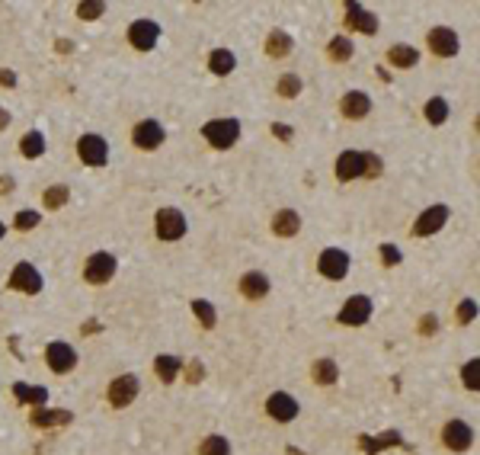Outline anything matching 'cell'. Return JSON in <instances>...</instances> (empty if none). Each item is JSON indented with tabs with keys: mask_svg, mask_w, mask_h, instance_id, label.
Returning a JSON list of instances; mask_svg holds the SVG:
<instances>
[{
	"mask_svg": "<svg viewBox=\"0 0 480 455\" xmlns=\"http://www.w3.org/2000/svg\"><path fill=\"white\" fill-rule=\"evenodd\" d=\"M202 138L212 144L215 151H228L237 144L240 138V122L231 116H224V119H212V122L202 125Z\"/></svg>",
	"mask_w": 480,
	"mask_h": 455,
	"instance_id": "obj_1",
	"label": "cell"
},
{
	"mask_svg": "<svg viewBox=\"0 0 480 455\" xmlns=\"http://www.w3.org/2000/svg\"><path fill=\"white\" fill-rule=\"evenodd\" d=\"M119 273V260L109 250H96L90 254V260L83 263V282L87 286H109Z\"/></svg>",
	"mask_w": 480,
	"mask_h": 455,
	"instance_id": "obj_2",
	"label": "cell"
},
{
	"mask_svg": "<svg viewBox=\"0 0 480 455\" xmlns=\"http://www.w3.org/2000/svg\"><path fill=\"white\" fill-rule=\"evenodd\" d=\"M186 231H189V222H186V215H182L180 208L166 206V208H157V212H154V234H157L160 240L173 244V240L186 238Z\"/></svg>",
	"mask_w": 480,
	"mask_h": 455,
	"instance_id": "obj_3",
	"label": "cell"
},
{
	"mask_svg": "<svg viewBox=\"0 0 480 455\" xmlns=\"http://www.w3.org/2000/svg\"><path fill=\"white\" fill-rule=\"evenodd\" d=\"M138 395H141V379L135 372L116 375L106 388V401H109V407H116V411H125L128 404H135Z\"/></svg>",
	"mask_w": 480,
	"mask_h": 455,
	"instance_id": "obj_4",
	"label": "cell"
},
{
	"mask_svg": "<svg viewBox=\"0 0 480 455\" xmlns=\"http://www.w3.org/2000/svg\"><path fill=\"white\" fill-rule=\"evenodd\" d=\"M42 286H45V279H42L39 266L29 263V260H19V263L13 266V273L7 276V289H10V292H23V295H39Z\"/></svg>",
	"mask_w": 480,
	"mask_h": 455,
	"instance_id": "obj_5",
	"label": "cell"
},
{
	"mask_svg": "<svg viewBox=\"0 0 480 455\" xmlns=\"http://www.w3.org/2000/svg\"><path fill=\"white\" fill-rule=\"evenodd\" d=\"M372 311H375V301L362 292L346 298V305L340 308V315H336V324L343 327H365V324L372 321Z\"/></svg>",
	"mask_w": 480,
	"mask_h": 455,
	"instance_id": "obj_6",
	"label": "cell"
},
{
	"mask_svg": "<svg viewBox=\"0 0 480 455\" xmlns=\"http://www.w3.org/2000/svg\"><path fill=\"white\" fill-rule=\"evenodd\" d=\"M448 218H452V208L448 206L422 208L420 215H416V222L410 224V238H432V234H439L448 224Z\"/></svg>",
	"mask_w": 480,
	"mask_h": 455,
	"instance_id": "obj_7",
	"label": "cell"
},
{
	"mask_svg": "<svg viewBox=\"0 0 480 455\" xmlns=\"http://www.w3.org/2000/svg\"><path fill=\"white\" fill-rule=\"evenodd\" d=\"M349 266H352V257L340 247H327V250H320V257H317V273H320L323 279H330V282L346 279Z\"/></svg>",
	"mask_w": 480,
	"mask_h": 455,
	"instance_id": "obj_8",
	"label": "cell"
},
{
	"mask_svg": "<svg viewBox=\"0 0 480 455\" xmlns=\"http://www.w3.org/2000/svg\"><path fill=\"white\" fill-rule=\"evenodd\" d=\"M77 363H80L77 349L71 347V343H65V340H51L49 347H45V365H49V369H51L55 375L74 372Z\"/></svg>",
	"mask_w": 480,
	"mask_h": 455,
	"instance_id": "obj_9",
	"label": "cell"
},
{
	"mask_svg": "<svg viewBox=\"0 0 480 455\" xmlns=\"http://www.w3.org/2000/svg\"><path fill=\"white\" fill-rule=\"evenodd\" d=\"M77 158L87 167H106L109 164V141L96 132H87L77 138Z\"/></svg>",
	"mask_w": 480,
	"mask_h": 455,
	"instance_id": "obj_10",
	"label": "cell"
},
{
	"mask_svg": "<svg viewBox=\"0 0 480 455\" xmlns=\"http://www.w3.org/2000/svg\"><path fill=\"white\" fill-rule=\"evenodd\" d=\"M125 39H128V45H132L135 51H151L160 42V26L154 23V19L141 17V19H135V23H128Z\"/></svg>",
	"mask_w": 480,
	"mask_h": 455,
	"instance_id": "obj_11",
	"label": "cell"
},
{
	"mask_svg": "<svg viewBox=\"0 0 480 455\" xmlns=\"http://www.w3.org/2000/svg\"><path fill=\"white\" fill-rule=\"evenodd\" d=\"M426 45L436 58H455L458 51H461V39L452 26H432L429 33H426Z\"/></svg>",
	"mask_w": 480,
	"mask_h": 455,
	"instance_id": "obj_12",
	"label": "cell"
},
{
	"mask_svg": "<svg viewBox=\"0 0 480 455\" xmlns=\"http://www.w3.org/2000/svg\"><path fill=\"white\" fill-rule=\"evenodd\" d=\"M301 414V404H298V397L289 395V391H273V395L266 397V417L275 423H291V420H298Z\"/></svg>",
	"mask_w": 480,
	"mask_h": 455,
	"instance_id": "obj_13",
	"label": "cell"
},
{
	"mask_svg": "<svg viewBox=\"0 0 480 455\" xmlns=\"http://www.w3.org/2000/svg\"><path fill=\"white\" fill-rule=\"evenodd\" d=\"M442 446L448 449V452H468V449L474 446V427L468 420H448L445 427H442Z\"/></svg>",
	"mask_w": 480,
	"mask_h": 455,
	"instance_id": "obj_14",
	"label": "cell"
},
{
	"mask_svg": "<svg viewBox=\"0 0 480 455\" xmlns=\"http://www.w3.org/2000/svg\"><path fill=\"white\" fill-rule=\"evenodd\" d=\"M164 141H166V132L157 119H141L132 129V144L138 151H157Z\"/></svg>",
	"mask_w": 480,
	"mask_h": 455,
	"instance_id": "obj_15",
	"label": "cell"
},
{
	"mask_svg": "<svg viewBox=\"0 0 480 455\" xmlns=\"http://www.w3.org/2000/svg\"><path fill=\"white\" fill-rule=\"evenodd\" d=\"M237 289L247 301H263V298L269 295V289H273V282H269V276H266L263 270H247V273L240 276Z\"/></svg>",
	"mask_w": 480,
	"mask_h": 455,
	"instance_id": "obj_16",
	"label": "cell"
},
{
	"mask_svg": "<svg viewBox=\"0 0 480 455\" xmlns=\"http://www.w3.org/2000/svg\"><path fill=\"white\" fill-rule=\"evenodd\" d=\"M343 23H346V29H352V33H365V35L378 33V17H375L372 10L352 3V0L346 3V17H343Z\"/></svg>",
	"mask_w": 480,
	"mask_h": 455,
	"instance_id": "obj_17",
	"label": "cell"
},
{
	"mask_svg": "<svg viewBox=\"0 0 480 455\" xmlns=\"http://www.w3.org/2000/svg\"><path fill=\"white\" fill-rule=\"evenodd\" d=\"M71 420H74V414L71 411H61V407H35L33 414H29V423H33L35 430H61Z\"/></svg>",
	"mask_w": 480,
	"mask_h": 455,
	"instance_id": "obj_18",
	"label": "cell"
},
{
	"mask_svg": "<svg viewBox=\"0 0 480 455\" xmlns=\"http://www.w3.org/2000/svg\"><path fill=\"white\" fill-rule=\"evenodd\" d=\"M340 113H343V119H349V122H359V119H365L368 113H372V97H368L365 90H349V93H343Z\"/></svg>",
	"mask_w": 480,
	"mask_h": 455,
	"instance_id": "obj_19",
	"label": "cell"
},
{
	"mask_svg": "<svg viewBox=\"0 0 480 455\" xmlns=\"http://www.w3.org/2000/svg\"><path fill=\"white\" fill-rule=\"evenodd\" d=\"M362 164H365V154L362 151H343L336 164H333V176L336 183H352L362 176Z\"/></svg>",
	"mask_w": 480,
	"mask_h": 455,
	"instance_id": "obj_20",
	"label": "cell"
},
{
	"mask_svg": "<svg viewBox=\"0 0 480 455\" xmlns=\"http://www.w3.org/2000/svg\"><path fill=\"white\" fill-rule=\"evenodd\" d=\"M301 231V215L295 212V208H279L273 215V234L275 238H295V234Z\"/></svg>",
	"mask_w": 480,
	"mask_h": 455,
	"instance_id": "obj_21",
	"label": "cell"
},
{
	"mask_svg": "<svg viewBox=\"0 0 480 455\" xmlns=\"http://www.w3.org/2000/svg\"><path fill=\"white\" fill-rule=\"evenodd\" d=\"M311 379H314V385H320V388L336 385V381H340V365H336V359H330V356L314 359V363H311Z\"/></svg>",
	"mask_w": 480,
	"mask_h": 455,
	"instance_id": "obj_22",
	"label": "cell"
},
{
	"mask_svg": "<svg viewBox=\"0 0 480 455\" xmlns=\"http://www.w3.org/2000/svg\"><path fill=\"white\" fill-rule=\"evenodd\" d=\"M266 55L269 58H275V61H282V58H289L291 55V49H295V39H291L285 29H273V33L266 35Z\"/></svg>",
	"mask_w": 480,
	"mask_h": 455,
	"instance_id": "obj_23",
	"label": "cell"
},
{
	"mask_svg": "<svg viewBox=\"0 0 480 455\" xmlns=\"http://www.w3.org/2000/svg\"><path fill=\"white\" fill-rule=\"evenodd\" d=\"M182 372V359L180 356H170V353H160V356H154V375H157V381H164V385H173L176 379H180Z\"/></svg>",
	"mask_w": 480,
	"mask_h": 455,
	"instance_id": "obj_24",
	"label": "cell"
},
{
	"mask_svg": "<svg viewBox=\"0 0 480 455\" xmlns=\"http://www.w3.org/2000/svg\"><path fill=\"white\" fill-rule=\"evenodd\" d=\"M13 397H17L19 404L26 407H45V401H49V388H42V385H26V381H17L13 385Z\"/></svg>",
	"mask_w": 480,
	"mask_h": 455,
	"instance_id": "obj_25",
	"label": "cell"
},
{
	"mask_svg": "<svg viewBox=\"0 0 480 455\" xmlns=\"http://www.w3.org/2000/svg\"><path fill=\"white\" fill-rule=\"evenodd\" d=\"M388 61H391V67L410 71V67L420 65V51H416L413 45H406V42H397V45H391L388 49Z\"/></svg>",
	"mask_w": 480,
	"mask_h": 455,
	"instance_id": "obj_26",
	"label": "cell"
},
{
	"mask_svg": "<svg viewBox=\"0 0 480 455\" xmlns=\"http://www.w3.org/2000/svg\"><path fill=\"white\" fill-rule=\"evenodd\" d=\"M234 67H237V55L231 49H215L208 55V71L215 77H228L234 74Z\"/></svg>",
	"mask_w": 480,
	"mask_h": 455,
	"instance_id": "obj_27",
	"label": "cell"
},
{
	"mask_svg": "<svg viewBox=\"0 0 480 455\" xmlns=\"http://www.w3.org/2000/svg\"><path fill=\"white\" fill-rule=\"evenodd\" d=\"M19 154H23L26 160H39L42 154H45V135H42L39 129L26 132L23 138H19Z\"/></svg>",
	"mask_w": 480,
	"mask_h": 455,
	"instance_id": "obj_28",
	"label": "cell"
},
{
	"mask_svg": "<svg viewBox=\"0 0 480 455\" xmlns=\"http://www.w3.org/2000/svg\"><path fill=\"white\" fill-rule=\"evenodd\" d=\"M67 202H71V186H67V183H51L49 190L42 192V206L51 208V212L65 208Z\"/></svg>",
	"mask_w": 480,
	"mask_h": 455,
	"instance_id": "obj_29",
	"label": "cell"
},
{
	"mask_svg": "<svg viewBox=\"0 0 480 455\" xmlns=\"http://www.w3.org/2000/svg\"><path fill=\"white\" fill-rule=\"evenodd\" d=\"M356 55V42L349 39V35H333L327 42V58L330 61H349Z\"/></svg>",
	"mask_w": 480,
	"mask_h": 455,
	"instance_id": "obj_30",
	"label": "cell"
},
{
	"mask_svg": "<svg viewBox=\"0 0 480 455\" xmlns=\"http://www.w3.org/2000/svg\"><path fill=\"white\" fill-rule=\"evenodd\" d=\"M448 113H452V109H448V103L442 97H432L429 103H426V109H422V116H426V122L429 125H445Z\"/></svg>",
	"mask_w": 480,
	"mask_h": 455,
	"instance_id": "obj_31",
	"label": "cell"
},
{
	"mask_svg": "<svg viewBox=\"0 0 480 455\" xmlns=\"http://www.w3.org/2000/svg\"><path fill=\"white\" fill-rule=\"evenodd\" d=\"M189 308H192V315L199 317V324L205 327V331H212V327L218 324V311L212 308V301H205V298H192Z\"/></svg>",
	"mask_w": 480,
	"mask_h": 455,
	"instance_id": "obj_32",
	"label": "cell"
},
{
	"mask_svg": "<svg viewBox=\"0 0 480 455\" xmlns=\"http://www.w3.org/2000/svg\"><path fill=\"white\" fill-rule=\"evenodd\" d=\"M301 90H305V81H301L298 74H282L279 83H275V93H279L282 99H295Z\"/></svg>",
	"mask_w": 480,
	"mask_h": 455,
	"instance_id": "obj_33",
	"label": "cell"
},
{
	"mask_svg": "<svg viewBox=\"0 0 480 455\" xmlns=\"http://www.w3.org/2000/svg\"><path fill=\"white\" fill-rule=\"evenodd\" d=\"M199 455H231V442L218 436V433H212V436H205L199 442Z\"/></svg>",
	"mask_w": 480,
	"mask_h": 455,
	"instance_id": "obj_34",
	"label": "cell"
},
{
	"mask_svg": "<svg viewBox=\"0 0 480 455\" xmlns=\"http://www.w3.org/2000/svg\"><path fill=\"white\" fill-rule=\"evenodd\" d=\"M461 385L468 391L480 388V359H468V363L461 365Z\"/></svg>",
	"mask_w": 480,
	"mask_h": 455,
	"instance_id": "obj_35",
	"label": "cell"
},
{
	"mask_svg": "<svg viewBox=\"0 0 480 455\" xmlns=\"http://www.w3.org/2000/svg\"><path fill=\"white\" fill-rule=\"evenodd\" d=\"M39 224H42V215L35 208H19L17 218H13V228H17V231H35Z\"/></svg>",
	"mask_w": 480,
	"mask_h": 455,
	"instance_id": "obj_36",
	"label": "cell"
},
{
	"mask_svg": "<svg viewBox=\"0 0 480 455\" xmlns=\"http://www.w3.org/2000/svg\"><path fill=\"white\" fill-rule=\"evenodd\" d=\"M103 13H106V3H103V0H83V3H77V17L87 19V23L100 19Z\"/></svg>",
	"mask_w": 480,
	"mask_h": 455,
	"instance_id": "obj_37",
	"label": "cell"
},
{
	"mask_svg": "<svg viewBox=\"0 0 480 455\" xmlns=\"http://www.w3.org/2000/svg\"><path fill=\"white\" fill-rule=\"evenodd\" d=\"M381 170H384V160H381L378 154H372V151H365V164H362V176H365V180H378Z\"/></svg>",
	"mask_w": 480,
	"mask_h": 455,
	"instance_id": "obj_38",
	"label": "cell"
},
{
	"mask_svg": "<svg viewBox=\"0 0 480 455\" xmlns=\"http://www.w3.org/2000/svg\"><path fill=\"white\" fill-rule=\"evenodd\" d=\"M455 317H458V324H474V317H477V301L474 298H461Z\"/></svg>",
	"mask_w": 480,
	"mask_h": 455,
	"instance_id": "obj_39",
	"label": "cell"
},
{
	"mask_svg": "<svg viewBox=\"0 0 480 455\" xmlns=\"http://www.w3.org/2000/svg\"><path fill=\"white\" fill-rule=\"evenodd\" d=\"M378 250H381V263L384 266H397L400 260H404V254L397 250V244H381Z\"/></svg>",
	"mask_w": 480,
	"mask_h": 455,
	"instance_id": "obj_40",
	"label": "cell"
},
{
	"mask_svg": "<svg viewBox=\"0 0 480 455\" xmlns=\"http://www.w3.org/2000/svg\"><path fill=\"white\" fill-rule=\"evenodd\" d=\"M416 331H420V337H432V333L439 331V317H436V315H422L420 324H416Z\"/></svg>",
	"mask_w": 480,
	"mask_h": 455,
	"instance_id": "obj_41",
	"label": "cell"
},
{
	"mask_svg": "<svg viewBox=\"0 0 480 455\" xmlns=\"http://www.w3.org/2000/svg\"><path fill=\"white\" fill-rule=\"evenodd\" d=\"M202 379H205V365H202L199 359H192V363L186 365V381H192V385H199Z\"/></svg>",
	"mask_w": 480,
	"mask_h": 455,
	"instance_id": "obj_42",
	"label": "cell"
},
{
	"mask_svg": "<svg viewBox=\"0 0 480 455\" xmlns=\"http://www.w3.org/2000/svg\"><path fill=\"white\" fill-rule=\"evenodd\" d=\"M273 135H275L279 141H291V138H295V132H291V125H282V122H275V125H273Z\"/></svg>",
	"mask_w": 480,
	"mask_h": 455,
	"instance_id": "obj_43",
	"label": "cell"
},
{
	"mask_svg": "<svg viewBox=\"0 0 480 455\" xmlns=\"http://www.w3.org/2000/svg\"><path fill=\"white\" fill-rule=\"evenodd\" d=\"M13 190H17V180L13 176H0V196H10Z\"/></svg>",
	"mask_w": 480,
	"mask_h": 455,
	"instance_id": "obj_44",
	"label": "cell"
},
{
	"mask_svg": "<svg viewBox=\"0 0 480 455\" xmlns=\"http://www.w3.org/2000/svg\"><path fill=\"white\" fill-rule=\"evenodd\" d=\"M0 87H17V74L13 71H0Z\"/></svg>",
	"mask_w": 480,
	"mask_h": 455,
	"instance_id": "obj_45",
	"label": "cell"
},
{
	"mask_svg": "<svg viewBox=\"0 0 480 455\" xmlns=\"http://www.w3.org/2000/svg\"><path fill=\"white\" fill-rule=\"evenodd\" d=\"M10 122H13V116H10V109H7V106H0V132H7Z\"/></svg>",
	"mask_w": 480,
	"mask_h": 455,
	"instance_id": "obj_46",
	"label": "cell"
},
{
	"mask_svg": "<svg viewBox=\"0 0 480 455\" xmlns=\"http://www.w3.org/2000/svg\"><path fill=\"white\" fill-rule=\"evenodd\" d=\"M55 49H58V51H71L74 45H71V39H58V45H55Z\"/></svg>",
	"mask_w": 480,
	"mask_h": 455,
	"instance_id": "obj_47",
	"label": "cell"
},
{
	"mask_svg": "<svg viewBox=\"0 0 480 455\" xmlns=\"http://www.w3.org/2000/svg\"><path fill=\"white\" fill-rule=\"evenodd\" d=\"M7 238V222H0V240Z\"/></svg>",
	"mask_w": 480,
	"mask_h": 455,
	"instance_id": "obj_48",
	"label": "cell"
}]
</instances>
